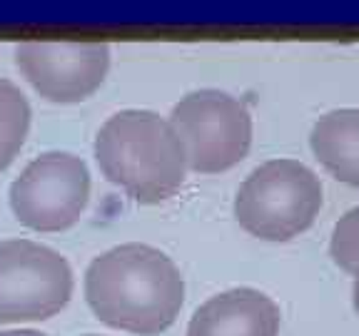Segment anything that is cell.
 Segmentation results:
<instances>
[{"instance_id": "cell-1", "label": "cell", "mask_w": 359, "mask_h": 336, "mask_svg": "<svg viewBox=\"0 0 359 336\" xmlns=\"http://www.w3.org/2000/svg\"><path fill=\"white\" fill-rule=\"evenodd\" d=\"M85 299L102 324L155 336L170 329L185 302L177 264L150 244H120L90 262Z\"/></svg>"}, {"instance_id": "cell-2", "label": "cell", "mask_w": 359, "mask_h": 336, "mask_svg": "<svg viewBox=\"0 0 359 336\" xmlns=\"http://www.w3.org/2000/svg\"><path fill=\"white\" fill-rule=\"evenodd\" d=\"M107 182L140 204H160L185 185L187 157L170 120L150 110H120L95 137Z\"/></svg>"}, {"instance_id": "cell-3", "label": "cell", "mask_w": 359, "mask_h": 336, "mask_svg": "<svg viewBox=\"0 0 359 336\" xmlns=\"http://www.w3.org/2000/svg\"><path fill=\"white\" fill-rule=\"evenodd\" d=\"M322 182L299 160H269L247 174L235 197V217L247 234L290 241L307 232L322 209Z\"/></svg>"}, {"instance_id": "cell-4", "label": "cell", "mask_w": 359, "mask_h": 336, "mask_svg": "<svg viewBox=\"0 0 359 336\" xmlns=\"http://www.w3.org/2000/svg\"><path fill=\"white\" fill-rule=\"evenodd\" d=\"M170 125L185 147L187 169L200 174L227 172L252 147V115L240 97L222 90L187 92L170 112Z\"/></svg>"}, {"instance_id": "cell-5", "label": "cell", "mask_w": 359, "mask_h": 336, "mask_svg": "<svg viewBox=\"0 0 359 336\" xmlns=\"http://www.w3.org/2000/svg\"><path fill=\"white\" fill-rule=\"evenodd\" d=\"M73 297V272L65 257L30 239L0 241V324L43 321Z\"/></svg>"}, {"instance_id": "cell-6", "label": "cell", "mask_w": 359, "mask_h": 336, "mask_svg": "<svg viewBox=\"0 0 359 336\" xmlns=\"http://www.w3.org/2000/svg\"><path fill=\"white\" fill-rule=\"evenodd\" d=\"M90 200L88 164L70 152L35 157L11 185V207L22 227L35 232L70 230Z\"/></svg>"}, {"instance_id": "cell-7", "label": "cell", "mask_w": 359, "mask_h": 336, "mask_svg": "<svg viewBox=\"0 0 359 336\" xmlns=\"http://www.w3.org/2000/svg\"><path fill=\"white\" fill-rule=\"evenodd\" d=\"M15 65L40 97L57 105H75L105 83L110 48L105 43L28 40L15 48Z\"/></svg>"}, {"instance_id": "cell-8", "label": "cell", "mask_w": 359, "mask_h": 336, "mask_svg": "<svg viewBox=\"0 0 359 336\" xmlns=\"http://www.w3.org/2000/svg\"><path fill=\"white\" fill-rule=\"evenodd\" d=\"M280 307L250 286L222 291L192 314L187 336H277Z\"/></svg>"}, {"instance_id": "cell-9", "label": "cell", "mask_w": 359, "mask_h": 336, "mask_svg": "<svg viewBox=\"0 0 359 336\" xmlns=\"http://www.w3.org/2000/svg\"><path fill=\"white\" fill-rule=\"evenodd\" d=\"M309 147L332 177L359 190V107L322 115L309 132Z\"/></svg>"}, {"instance_id": "cell-10", "label": "cell", "mask_w": 359, "mask_h": 336, "mask_svg": "<svg viewBox=\"0 0 359 336\" xmlns=\"http://www.w3.org/2000/svg\"><path fill=\"white\" fill-rule=\"evenodd\" d=\"M30 102L22 90L8 78H0V172H6L25 145L30 132Z\"/></svg>"}, {"instance_id": "cell-11", "label": "cell", "mask_w": 359, "mask_h": 336, "mask_svg": "<svg viewBox=\"0 0 359 336\" xmlns=\"http://www.w3.org/2000/svg\"><path fill=\"white\" fill-rule=\"evenodd\" d=\"M330 254L339 269L359 281V207L349 209L334 224L330 241Z\"/></svg>"}, {"instance_id": "cell-12", "label": "cell", "mask_w": 359, "mask_h": 336, "mask_svg": "<svg viewBox=\"0 0 359 336\" xmlns=\"http://www.w3.org/2000/svg\"><path fill=\"white\" fill-rule=\"evenodd\" d=\"M0 336H48V334H40V331L33 329H20V331H3Z\"/></svg>"}, {"instance_id": "cell-13", "label": "cell", "mask_w": 359, "mask_h": 336, "mask_svg": "<svg viewBox=\"0 0 359 336\" xmlns=\"http://www.w3.org/2000/svg\"><path fill=\"white\" fill-rule=\"evenodd\" d=\"M352 297H354V309H357V314H359V281H354Z\"/></svg>"}, {"instance_id": "cell-14", "label": "cell", "mask_w": 359, "mask_h": 336, "mask_svg": "<svg viewBox=\"0 0 359 336\" xmlns=\"http://www.w3.org/2000/svg\"><path fill=\"white\" fill-rule=\"evenodd\" d=\"M88 336H95V334H88Z\"/></svg>"}]
</instances>
